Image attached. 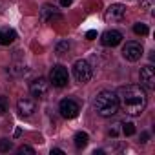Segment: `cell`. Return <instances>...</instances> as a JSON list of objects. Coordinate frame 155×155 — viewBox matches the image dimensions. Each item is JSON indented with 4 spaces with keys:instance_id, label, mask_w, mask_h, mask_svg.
<instances>
[{
    "instance_id": "cell-17",
    "label": "cell",
    "mask_w": 155,
    "mask_h": 155,
    "mask_svg": "<svg viewBox=\"0 0 155 155\" xmlns=\"http://www.w3.org/2000/svg\"><path fill=\"white\" fill-rule=\"evenodd\" d=\"M122 126V133L126 135V137H131L133 133H135V124L133 122H124V124H120Z\"/></svg>"
},
{
    "instance_id": "cell-4",
    "label": "cell",
    "mask_w": 155,
    "mask_h": 155,
    "mask_svg": "<svg viewBox=\"0 0 155 155\" xmlns=\"http://www.w3.org/2000/svg\"><path fill=\"white\" fill-rule=\"evenodd\" d=\"M49 82L55 86V88H64L68 82H69V75H68V69L60 64L53 66L51 71H49Z\"/></svg>"
},
{
    "instance_id": "cell-5",
    "label": "cell",
    "mask_w": 155,
    "mask_h": 155,
    "mask_svg": "<svg viewBox=\"0 0 155 155\" xmlns=\"http://www.w3.org/2000/svg\"><path fill=\"white\" fill-rule=\"evenodd\" d=\"M58 111L64 119H75L81 111V106L79 102H75L73 99H62L60 104H58Z\"/></svg>"
},
{
    "instance_id": "cell-14",
    "label": "cell",
    "mask_w": 155,
    "mask_h": 155,
    "mask_svg": "<svg viewBox=\"0 0 155 155\" xmlns=\"http://www.w3.org/2000/svg\"><path fill=\"white\" fill-rule=\"evenodd\" d=\"M53 17H55V8L49 6V4H46V6L42 8V11H40V18H42V22L53 20Z\"/></svg>"
},
{
    "instance_id": "cell-16",
    "label": "cell",
    "mask_w": 155,
    "mask_h": 155,
    "mask_svg": "<svg viewBox=\"0 0 155 155\" xmlns=\"http://www.w3.org/2000/svg\"><path fill=\"white\" fill-rule=\"evenodd\" d=\"M133 31H135V35H140V37H146L148 35V26L146 24H142V22H137L135 26H133Z\"/></svg>"
},
{
    "instance_id": "cell-12",
    "label": "cell",
    "mask_w": 155,
    "mask_h": 155,
    "mask_svg": "<svg viewBox=\"0 0 155 155\" xmlns=\"http://www.w3.org/2000/svg\"><path fill=\"white\" fill-rule=\"evenodd\" d=\"M15 40H17V31L15 29H9V28L0 29V44L2 46H9Z\"/></svg>"
},
{
    "instance_id": "cell-27",
    "label": "cell",
    "mask_w": 155,
    "mask_h": 155,
    "mask_svg": "<svg viewBox=\"0 0 155 155\" xmlns=\"http://www.w3.org/2000/svg\"><path fill=\"white\" fill-rule=\"evenodd\" d=\"M51 153H57V155H62L64 151H62L60 148H53V150H51Z\"/></svg>"
},
{
    "instance_id": "cell-6",
    "label": "cell",
    "mask_w": 155,
    "mask_h": 155,
    "mask_svg": "<svg viewBox=\"0 0 155 155\" xmlns=\"http://www.w3.org/2000/svg\"><path fill=\"white\" fill-rule=\"evenodd\" d=\"M142 44H139V42H135V40H130V42H126L124 44V48H122V57L126 58V60H130V62H137L140 57H142Z\"/></svg>"
},
{
    "instance_id": "cell-13",
    "label": "cell",
    "mask_w": 155,
    "mask_h": 155,
    "mask_svg": "<svg viewBox=\"0 0 155 155\" xmlns=\"http://www.w3.org/2000/svg\"><path fill=\"white\" fill-rule=\"evenodd\" d=\"M73 140H75V146H77V148H86L90 137H88L86 131H79V133H75V139H73Z\"/></svg>"
},
{
    "instance_id": "cell-24",
    "label": "cell",
    "mask_w": 155,
    "mask_h": 155,
    "mask_svg": "<svg viewBox=\"0 0 155 155\" xmlns=\"http://www.w3.org/2000/svg\"><path fill=\"white\" fill-rule=\"evenodd\" d=\"M117 133H119V128H117V124H115V126L108 131V135H110V137H117Z\"/></svg>"
},
{
    "instance_id": "cell-18",
    "label": "cell",
    "mask_w": 155,
    "mask_h": 155,
    "mask_svg": "<svg viewBox=\"0 0 155 155\" xmlns=\"http://www.w3.org/2000/svg\"><path fill=\"white\" fill-rule=\"evenodd\" d=\"M13 148V142L9 139H0V153H8Z\"/></svg>"
},
{
    "instance_id": "cell-25",
    "label": "cell",
    "mask_w": 155,
    "mask_h": 155,
    "mask_svg": "<svg viewBox=\"0 0 155 155\" xmlns=\"http://www.w3.org/2000/svg\"><path fill=\"white\" fill-rule=\"evenodd\" d=\"M148 137H150V133H148V131H142V133H140V142H146Z\"/></svg>"
},
{
    "instance_id": "cell-8",
    "label": "cell",
    "mask_w": 155,
    "mask_h": 155,
    "mask_svg": "<svg viewBox=\"0 0 155 155\" xmlns=\"http://www.w3.org/2000/svg\"><path fill=\"white\" fill-rule=\"evenodd\" d=\"M124 17H126V6L124 4H111V6H108V9L104 13L106 22H119Z\"/></svg>"
},
{
    "instance_id": "cell-26",
    "label": "cell",
    "mask_w": 155,
    "mask_h": 155,
    "mask_svg": "<svg viewBox=\"0 0 155 155\" xmlns=\"http://www.w3.org/2000/svg\"><path fill=\"white\" fill-rule=\"evenodd\" d=\"M71 2H73V0H60V6L62 8H68V6H71Z\"/></svg>"
},
{
    "instance_id": "cell-3",
    "label": "cell",
    "mask_w": 155,
    "mask_h": 155,
    "mask_svg": "<svg viewBox=\"0 0 155 155\" xmlns=\"http://www.w3.org/2000/svg\"><path fill=\"white\" fill-rule=\"evenodd\" d=\"M73 75H75L77 82L86 84L91 79V75H93V68L90 66L88 60H77L75 66H73Z\"/></svg>"
},
{
    "instance_id": "cell-9",
    "label": "cell",
    "mask_w": 155,
    "mask_h": 155,
    "mask_svg": "<svg viewBox=\"0 0 155 155\" xmlns=\"http://www.w3.org/2000/svg\"><path fill=\"white\" fill-rule=\"evenodd\" d=\"M139 79H140V86L153 90L155 88V69L153 66H144L139 73Z\"/></svg>"
},
{
    "instance_id": "cell-2",
    "label": "cell",
    "mask_w": 155,
    "mask_h": 155,
    "mask_svg": "<svg viewBox=\"0 0 155 155\" xmlns=\"http://www.w3.org/2000/svg\"><path fill=\"white\" fill-rule=\"evenodd\" d=\"M93 108L95 111L101 115V117H111L119 111L120 108V101H119V95L115 91H110V90H104L101 91L95 101H93Z\"/></svg>"
},
{
    "instance_id": "cell-10",
    "label": "cell",
    "mask_w": 155,
    "mask_h": 155,
    "mask_svg": "<svg viewBox=\"0 0 155 155\" xmlns=\"http://www.w3.org/2000/svg\"><path fill=\"white\" fill-rule=\"evenodd\" d=\"M101 42H102V46H106V48H115V46H119V44L122 42V33L117 31V29H108V31L102 33Z\"/></svg>"
},
{
    "instance_id": "cell-22",
    "label": "cell",
    "mask_w": 155,
    "mask_h": 155,
    "mask_svg": "<svg viewBox=\"0 0 155 155\" xmlns=\"http://www.w3.org/2000/svg\"><path fill=\"white\" fill-rule=\"evenodd\" d=\"M6 111H8V101H6L2 95H0V115L6 113Z\"/></svg>"
},
{
    "instance_id": "cell-21",
    "label": "cell",
    "mask_w": 155,
    "mask_h": 155,
    "mask_svg": "<svg viewBox=\"0 0 155 155\" xmlns=\"http://www.w3.org/2000/svg\"><path fill=\"white\" fill-rule=\"evenodd\" d=\"M18 153H20V155H24V153H29V155H35V150H33L31 146H20V148H18Z\"/></svg>"
},
{
    "instance_id": "cell-7",
    "label": "cell",
    "mask_w": 155,
    "mask_h": 155,
    "mask_svg": "<svg viewBox=\"0 0 155 155\" xmlns=\"http://www.w3.org/2000/svg\"><path fill=\"white\" fill-rule=\"evenodd\" d=\"M29 91L35 99H46L48 91H49V82L44 79V77H38L29 84Z\"/></svg>"
},
{
    "instance_id": "cell-11",
    "label": "cell",
    "mask_w": 155,
    "mask_h": 155,
    "mask_svg": "<svg viewBox=\"0 0 155 155\" xmlns=\"http://www.w3.org/2000/svg\"><path fill=\"white\" fill-rule=\"evenodd\" d=\"M17 108H18V113H20L22 117H29V115H33V111L37 110V104H35L33 99H20L18 104H17Z\"/></svg>"
},
{
    "instance_id": "cell-15",
    "label": "cell",
    "mask_w": 155,
    "mask_h": 155,
    "mask_svg": "<svg viewBox=\"0 0 155 155\" xmlns=\"http://www.w3.org/2000/svg\"><path fill=\"white\" fill-rule=\"evenodd\" d=\"M69 48H71V44H69L68 40H60V42H57V46H55V53H57V55H64V53L69 51Z\"/></svg>"
},
{
    "instance_id": "cell-23",
    "label": "cell",
    "mask_w": 155,
    "mask_h": 155,
    "mask_svg": "<svg viewBox=\"0 0 155 155\" xmlns=\"http://www.w3.org/2000/svg\"><path fill=\"white\" fill-rule=\"evenodd\" d=\"M86 38H88V40H95V38H97V31H95V29H90V31L86 33Z\"/></svg>"
},
{
    "instance_id": "cell-20",
    "label": "cell",
    "mask_w": 155,
    "mask_h": 155,
    "mask_svg": "<svg viewBox=\"0 0 155 155\" xmlns=\"http://www.w3.org/2000/svg\"><path fill=\"white\" fill-rule=\"evenodd\" d=\"M8 71L11 75H20V73H24V68L22 66H11V68H8Z\"/></svg>"
},
{
    "instance_id": "cell-1",
    "label": "cell",
    "mask_w": 155,
    "mask_h": 155,
    "mask_svg": "<svg viewBox=\"0 0 155 155\" xmlns=\"http://www.w3.org/2000/svg\"><path fill=\"white\" fill-rule=\"evenodd\" d=\"M119 101L122 102V108L128 115L131 117H139L144 108H146V102H148V97H146V91L142 86H126L120 90V97Z\"/></svg>"
},
{
    "instance_id": "cell-19",
    "label": "cell",
    "mask_w": 155,
    "mask_h": 155,
    "mask_svg": "<svg viewBox=\"0 0 155 155\" xmlns=\"http://www.w3.org/2000/svg\"><path fill=\"white\" fill-rule=\"evenodd\" d=\"M140 8L146 9V11L153 9V0H140Z\"/></svg>"
}]
</instances>
